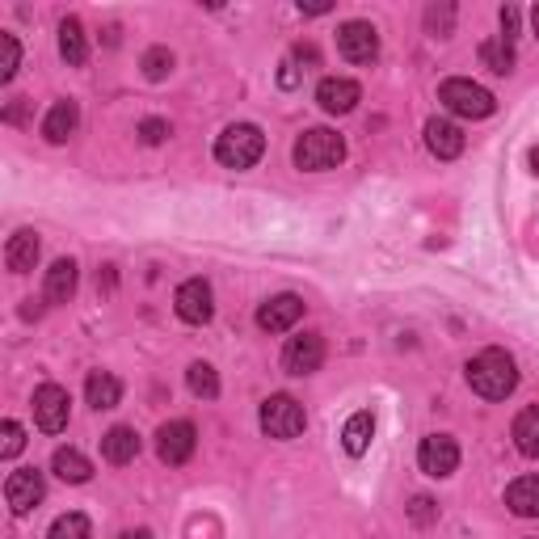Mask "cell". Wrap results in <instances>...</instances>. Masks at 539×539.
I'll use <instances>...</instances> for the list:
<instances>
[{
  "mask_svg": "<svg viewBox=\"0 0 539 539\" xmlns=\"http://www.w3.org/2000/svg\"><path fill=\"white\" fill-rule=\"evenodd\" d=\"M34 426L43 430V434H59L68 426V413H72V396L68 388H59V384H43V388H34Z\"/></svg>",
  "mask_w": 539,
  "mask_h": 539,
  "instance_id": "8992f818",
  "label": "cell"
},
{
  "mask_svg": "<svg viewBox=\"0 0 539 539\" xmlns=\"http://www.w3.org/2000/svg\"><path fill=\"white\" fill-rule=\"evenodd\" d=\"M38 253H43V245H38V232L22 228V232L9 236V245H5V266H9L13 274H30L34 262H38Z\"/></svg>",
  "mask_w": 539,
  "mask_h": 539,
  "instance_id": "e0dca14e",
  "label": "cell"
},
{
  "mask_svg": "<svg viewBox=\"0 0 539 539\" xmlns=\"http://www.w3.org/2000/svg\"><path fill=\"white\" fill-rule=\"evenodd\" d=\"M531 173H539V148H531Z\"/></svg>",
  "mask_w": 539,
  "mask_h": 539,
  "instance_id": "ab89813d",
  "label": "cell"
},
{
  "mask_svg": "<svg viewBox=\"0 0 539 539\" xmlns=\"http://www.w3.org/2000/svg\"><path fill=\"white\" fill-rule=\"evenodd\" d=\"M278 85H283V89H295V85H299V72H295V59H283V72H278Z\"/></svg>",
  "mask_w": 539,
  "mask_h": 539,
  "instance_id": "8d00e7d4",
  "label": "cell"
},
{
  "mask_svg": "<svg viewBox=\"0 0 539 539\" xmlns=\"http://www.w3.org/2000/svg\"><path fill=\"white\" fill-rule=\"evenodd\" d=\"M506 506L518 518H539V476H518L506 489Z\"/></svg>",
  "mask_w": 539,
  "mask_h": 539,
  "instance_id": "7402d4cb",
  "label": "cell"
},
{
  "mask_svg": "<svg viewBox=\"0 0 539 539\" xmlns=\"http://www.w3.org/2000/svg\"><path fill=\"white\" fill-rule=\"evenodd\" d=\"M76 127H81V106L76 102H55L43 118V135L47 144H68V139L76 135Z\"/></svg>",
  "mask_w": 539,
  "mask_h": 539,
  "instance_id": "2e32d148",
  "label": "cell"
},
{
  "mask_svg": "<svg viewBox=\"0 0 539 539\" xmlns=\"http://www.w3.org/2000/svg\"><path fill=\"white\" fill-rule=\"evenodd\" d=\"M139 455V434L131 426H114L102 434V459L106 464H131Z\"/></svg>",
  "mask_w": 539,
  "mask_h": 539,
  "instance_id": "d6986e66",
  "label": "cell"
},
{
  "mask_svg": "<svg viewBox=\"0 0 539 539\" xmlns=\"http://www.w3.org/2000/svg\"><path fill=\"white\" fill-rule=\"evenodd\" d=\"M291 59H295V64H304V72H308V68H316V47L312 43H299Z\"/></svg>",
  "mask_w": 539,
  "mask_h": 539,
  "instance_id": "d590c367",
  "label": "cell"
},
{
  "mask_svg": "<svg viewBox=\"0 0 539 539\" xmlns=\"http://www.w3.org/2000/svg\"><path fill=\"white\" fill-rule=\"evenodd\" d=\"M291 161H295V169H304V173L337 169V165L346 161V139L337 135V131H329V127H308L304 135L295 139Z\"/></svg>",
  "mask_w": 539,
  "mask_h": 539,
  "instance_id": "7a4b0ae2",
  "label": "cell"
},
{
  "mask_svg": "<svg viewBox=\"0 0 539 539\" xmlns=\"http://www.w3.org/2000/svg\"><path fill=\"white\" fill-rule=\"evenodd\" d=\"M47 539H93V527L85 514H59L51 523V535Z\"/></svg>",
  "mask_w": 539,
  "mask_h": 539,
  "instance_id": "83f0119b",
  "label": "cell"
},
{
  "mask_svg": "<svg viewBox=\"0 0 539 539\" xmlns=\"http://www.w3.org/2000/svg\"><path fill=\"white\" fill-rule=\"evenodd\" d=\"M514 447L531 459H539V405H531L514 417Z\"/></svg>",
  "mask_w": 539,
  "mask_h": 539,
  "instance_id": "d4e9b609",
  "label": "cell"
},
{
  "mask_svg": "<svg viewBox=\"0 0 539 539\" xmlns=\"http://www.w3.org/2000/svg\"><path fill=\"white\" fill-rule=\"evenodd\" d=\"M481 64L493 76H510L514 72V43H506V38H489V43H481Z\"/></svg>",
  "mask_w": 539,
  "mask_h": 539,
  "instance_id": "484cf974",
  "label": "cell"
},
{
  "mask_svg": "<svg viewBox=\"0 0 539 539\" xmlns=\"http://www.w3.org/2000/svg\"><path fill=\"white\" fill-rule=\"evenodd\" d=\"M409 518L417 527H430L434 518H438V506H434V497H426V493H417L413 502H409Z\"/></svg>",
  "mask_w": 539,
  "mask_h": 539,
  "instance_id": "d6a6232c",
  "label": "cell"
},
{
  "mask_svg": "<svg viewBox=\"0 0 539 539\" xmlns=\"http://www.w3.org/2000/svg\"><path fill=\"white\" fill-rule=\"evenodd\" d=\"M43 493H47V481H43V472L38 468H17L9 472V481H5V502L13 514H30L38 502H43Z\"/></svg>",
  "mask_w": 539,
  "mask_h": 539,
  "instance_id": "30bf717a",
  "label": "cell"
},
{
  "mask_svg": "<svg viewBox=\"0 0 539 539\" xmlns=\"http://www.w3.org/2000/svg\"><path fill=\"white\" fill-rule=\"evenodd\" d=\"M51 472L59 476V481H68V485H85L93 476V464L76 447H59L55 459H51Z\"/></svg>",
  "mask_w": 539,
  "mask_h": 539,
  "instance_id": "44dd1931",
  "label": "cell"
},
{
  "mask_svg": "<svg viewBox=\"0 0 539 539\" xmlns=\"http://www.w3.org/2000/svg\"><path fill=\"white\" fill-rule=\"evenodd\" d=\"M257 422H262V430H266L270 438H278V443H291V438L304 434L308 413H304V405H299L295 396L278 392V396H270V401H262V413H257Z\"/></svg>",
  "mask_w": 539,
  "mask_h": 539,
  "instance_id": "5b68a950",
  "label": "cell"
},
{
  "mask_svg": "<svg viewBox=\"0 0 539 539\" xmlns=\"http://www.w3.org/2000/svg\"><path fill=\"white\" fill-rule=\"evenodd\" d=\"M5 118H9V123H22V118H26V102H22V97H17V102L5 110Z\"/></svg>",
  "mask_w": 539,
  "mask_h": 539,
  "instance_id": "74e56055",
  "label": "cell"
},
{
  "mask_svg": "<svg viewBox=\"0 0 539 539\" xmlns=\"http://www.w3.org/2000/svg\"><path fill=\"white\" fill-rule=\"evenodd\" d=\"M464 375H468V388L476 396H485V401H506L518 388V367L506 350H481L464 367Z\"/></svg>",
  "mask_w": 539,
  "mask_h": 539,
  "instance_id": "6da1fadb",
  "label": "cell"
},
{
  "mask_svg": "<svg viewBox=\"0 0 539 539\" xmlns=\"http://www.w3.org/2000/svg\"><path fill=\"white\" fill-rule=\"evenodd\" d=\"M417 464H422L426 476L443 481V476H451L459 468V443L451 434H430V438H422V447H417Z\"/></svg>",
  "mask_w": 539,
  "mask_h": 539,
  "instance_id": "9c48e42d",
  "label": "cell"
},
{
  "mask_svg": "<svg viewBox=\"0 0 539 539\" xmlns=\"http://www.w3.org/2000/svg\"><path fill=\"white\" fill-rule=\"evenodd\" d=\"M118 539H152V535H148V531H123Z\"/></svg>",
  "mask_w": 539,
  "mask_h": 539,
  "instance_id": "f35d334b",
  "label": "cell"
},
{
  "mask_svg": "<svg viewBox=\"0 0 539 539\" xmlns=\"http://www.w3.org/2000/svg\"><path fill=\"white\" fill-rule=\"evenodd\" d=\"M316 102H321L325 114H350L363 102V89H358V81H346V76H325L316 85Z\"/></svg>",
  "mask_w": 539,
  "mask_h": 539,
  "instance_id": "5bb4252c",
  "label": "cell"
},
{
  "mask_svg": "<svg viewBox=\"0 0 539 539\" xmlns=\"http://www.w3.org/2000/svg\"><path fill=\"white\" fill-rule=\"evenodd\" d=\"M139 139H144L148 148L165 144V139H169V123H165V118H144V123H139Z\"/></svg>",
  "mask_w": 539,
  "mask_h": 539,
  "instance_id": "836d02e7",
  "label": "cell"
},
{
  "mask_svg": "<svg viewBox=\"0 0 539 539\" xmlns=\"http://www.w3.org/2000/svg\"><path fill=\"white\" fill-rule=\"evenodd\" d=\"M17 64H22V47H17V38L13 34H0V85L13 81Z\"/></svg>",
  "mask_w": 539,
  "mask_h": 539,
  "instance_id": "f546056e",
  "label": "cell"
},
{
  "mask_svg": "<svg viewBox=\"0 0 539 539\" xmlns=\"http://www.w3.org/2000/svg\"><path fill=\"white\" fill-rule=\"evenodd\" d=\"M371 438H375V417H371V409H358L350 422L342 426V447H346V455H367V447H371Z\"/></svg>",
  "mask_w": 539,
  "mask_h": 539,
  "instance_id": "ffe728a7",
  "label": "cell"
},
{
  "mask_svg": "<svg viewBox=\"0 0 539 539\" xmlns=\"http://www.w3.org/2000/svg\"><path fill=\"white\" fill-rule=\"evenodd\" d=\"M299 316H304V299L299 295H274L257 308V325H262L266 333H287V329L299 325Z\"/></svg>",
  "mask_w": 539,
  "mask_h": 539,
  "instance_id": "4fadbf2b",
  "label": "cell"
},
{
  "mask_svg": "<svg viewBox=\"0 0 539 539\" xmlns=\"http://www.w3.org/2000/svg\"><path fill=\"white\" fill-rule=\"evenodd\" d=\"M518 17H523V13H518L514 5H506V9H502V30H506L502 38H506V43H514V38H518Z\"/></svg>",
  "mask_w": 539,
  "mask_h": 539,
  "instance_id": "e575fe53",
  "label": "cell"
},
{
  "mask_svg": "<svg viewBox=\"0 0 539 539\" xmlns=\"http://www.w3.org/2000/svg\"><path fill=\"white\" fill-rule=\"evenodd\" d=\"M85 396H89V405L102 413V409H114L118 401H123V384H118L110 371H93L85 379Z\"/></svg>",
  "mask_w": 539,
  "mask_h": 539,
  "instance_id": "603a6c76",
  "label": "cell"
},
{
  "mask_svg": "<svg viewBox=\"0 0 539 539\" xmlns=\"http://www.w3.org/2000/svg\"><path fill=\"white\" fill-rule=\"evenodd\" d=\"M262 152H266V135L253 123H232L215 139V161L224 169H253L262 161Z\"/></svg>",
  "mask_w": 539,
  "mask_h": 539,
  "instance_id": "3957f363",
  "label": "cell"
},
{
  "mask_svg": "<svg viewBox=\"0 0 539 539\" xmlns=\"http://www.w3.org/2000/svg\"><path fill=\"white\" fill-rule=\"evenodd\" d=\"M194 447H198V430H194V422H165L161 430H156V455L165 459L169 468H177V464H186V459L194 455Z\"/></svg>",
  "mask_w": 539,
  "mask_h": 539,
  "instance_id": "ba28073f",
  "label": "cell"
},
{
  "mask_svg": "<svg viewBox=\"0 0 539 539\" xmlns=\"http://www.w3.org/2000/svg\"><path fill=\"white\" fill-rule=\"evenodd\" d=\"M531 22H535V34H539V5L531 9Z\"/></svg>",
  "mask_w": 539,
  "mask_h": 539,
  "instance_id": "60d3db41",
  "label": "cell"
},
{
  "mask_svg": "<svg viewBox=\"0 0 539 539\" xmlns=\"http://www.w3.org/2000/svg\"><path fill=\"white\" fill-rule=\"evenodd\" d=\"M139 68H144V76L152 85H161L165 76L173 72V51L169 47H152V51H144V59H139Z\"/></svg>",
  "mask_w": 539,
  "mask_h": 539,
  "instance_id": "f1b7e54d",
  "label": "cell"
},
{
  "mask_svg": "<svg viewBox=\"0 0 539 539\" xmlns=\"http://www.w3.org/2000/svg\"><path fill=\"white\" fill-rule=\"evenodd\" d=\"M438 102H443L451 114H459V118H489L497 110V97L485 85L464 81V76H451V81L438 85Z\"/></svg>",
  "mask_w": 539,
  "mask_h": 539,
  "instance_id": "277c9868",
  "label": "cell"
},
{
  "mask_svg": "<svg viewBox=\"0 0 539 539\" xmlns=\"http://www.w3.org/2000/svg\"><path fill=\"white\" fill-rule=\"evenodd\" d=\"M173 308L182 316L186 325H207L215 316V295H211V283L207 278H186L182 287L173 295Z\"/></svg>",
  "mask_w": 539,
  "mask_h": 539,
  "instance_id": "52a82bcc",
  "label": "cell"
},
{
  "mask_svg": "<svg viewBox=\"0 0 539 539\" xmlns=\"http://www.w3.org/2000/svg\"><path fill=\"white\" fill-rule=\"evenodd\" d=\"M451 26H455V5H430V9H426V30H430L434 38H447Z\"/></svg>",
  "mask_w": 539,
  "mask_h": 539,
  "instance_id": "4dcf8cb0",
  "label": "cell"
},
{
  "mask_svg": "<svg viewBox=\"0 0 539 539\" xmlns=\"http://www.w3.org/2000/svg\"><path fill=\"white\" fill-rule=\"evenodd\" d=\"M59 55H64L72 68L85 64L89 47H85V30H81V22H76V17H64V22H59Z\"/></svg>",
  "mask_w": 539,
  "mask_h": 539,
  "instance_id": "cb8c5ba5",
  "label": "cell"
},
{
  "mask_svg": "<svg viewBox=\"0 0 539 539\" xmlns=\"http://www.w3.org/2000/svg\"><path fill=\"white\" fill-rule=\"evenodd\" d=\"M22 447H26V430L17 426L13 417H9V422L0 426V459H13V455H22Z\"/></svg>",
  "mask_w": 539,
  "mask_h": 539,
  "instance_id": "1f68e13d",
  "label": "cell"
},
{
  "mask_svg": "<svg viewBox=\"0 0 539 539\" xmlns=\"http://www.w3.org/2000/svg\"><path fill=\"white\" fill-rule=\"evenodd\" d=\"M76 283H81V270H76L72 257H59V262L47 270V304H68V299L76 295Z\"/></svg>",
  "mask_w": 539,
  "mask_h": 539,
  "instance_id": "ac0fdd59",
  "label": "cell"
},
{
  "mask_svg": "<svg viewBox=\"0 0 539 539\" xmlns=\"http://www.w3.org/2000/svg\"><path fill=\"white\" fill-rule=\"evenodd\" d=\"M426 148H430V156H438V161H455V156L464 152V131H459L455 123H447V118H430L426 123Z\"/></svg>",
  "mask_w": 539,
  "mask_h": 539,
  "instance_id": "9a60e30c",
  "label": "cell"
},
{
  "mask_svg": "<svg viewBox=\"0 0 539 539\" xmlns=\"http://www.w3.org/2000/svg\"><path fill=\"white\" fill-rule=\"evenodd\" d=\"M321 363H325V337L321 333H299L283 350L287 375H312V371H321Z\"/></svg>",
  "mask_w": 539,
  "mask_h": 539,
  "instance_id": "8fae6325",
  "label": "cell"
},
{
  "mask_svg": "<svg viewBox=\"0 0 539 539\" xmlns=\"http://www.w3.org/2000/svg\"><path fill=\"white\" fill-rule=\"evenodd\" d=\"M337 51H342V59H350V64H371L379 55V30L371 22H346L337 30Z\"/></svg>",
  "mask_w": 539,
  "mask_h": 539,
  "instance_id": "7c38bea8",
  "label": "cell"
},
{
  "mask_svg": "<svg viewBox=\"0 0 539 539\" xmlns=\"http://www.w3.org/2000/svg\"><path fill=\"white\" fill-rule=\"evenodd\" d=\"M186 384H190V392L198 396V401H215V396H219V375H215L211 363H194L186 371Z\"/></svg>",
  "mask_w": 539,
  "mask_h": 539,
  "instance_id": "4316f807",
  "label": "cell"
}]
</instances>
